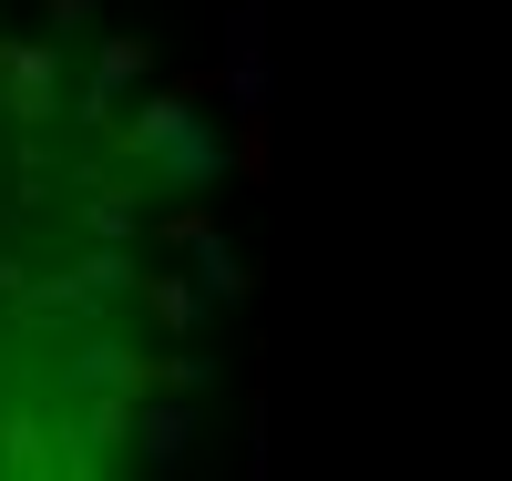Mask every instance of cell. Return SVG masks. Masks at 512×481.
<instances>
[{
    "label": "cell",
    "mask_w": 512,
    "mask_h": 481,
    "mask_svg": "<svg viewBox=\"0 0 512 481\" xmlns=\"http://www.w3.org/2000/svg\"><path fill=\"white\" fill-rule=\"evenodd\" d=\"M134 154H154L164 174H175V185H205V174L226 164V154H216V134H205L185 103H154V113L134 123Z\"/></svg>",
    "instance_id": "obj_1"
}]
</instances>
